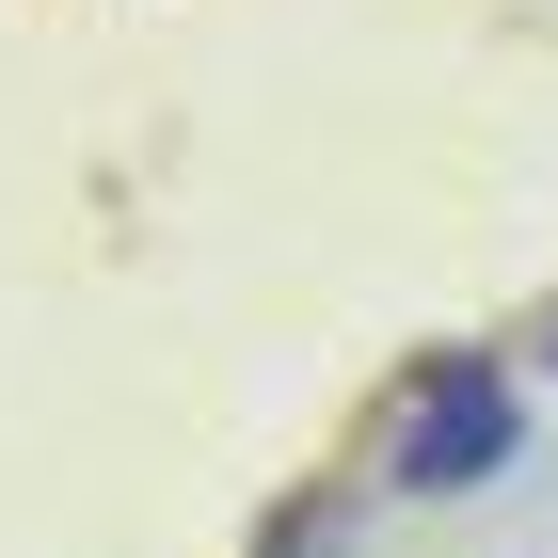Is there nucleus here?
Listing matches in <instances>:
<instances>
[{"label":"nucleus","instance_id":"f257e3e1","mask_svg":"<svg viewBox=\"0 0 558 558\" xmlns=\"http://www.w3.org/2000/svg\"><path fill=\"white\" fill-rule=\"evenodd\" d=\"M511 447H526V399L495 367H430L415 415H399V495H478Z\"/></svg>","mask_w":558,"mask_h":558}]
</instances>
